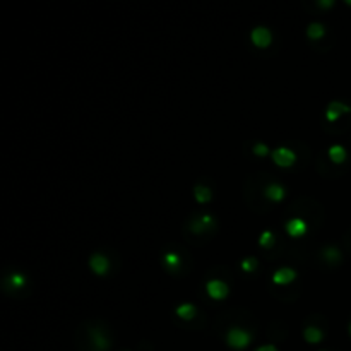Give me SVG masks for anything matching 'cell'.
<instances>
[{
    "label": "cell",
    "instance_id": "cell-1",
    "mask_svg": "<svg viewBox=\"0 0 351 351\" xmlns=\"http://www.w3.org/2000/svg\"><path fill=\"white\" fill-rule=\"evenodd\" d=\"M250 339H252V337H250L249 332L240 329V327H233V329H229L228 334H226L228 344L231 346V348H235V349H244L245 346H249Z\"/></svg>",
    "mask_w": 351,
    "mask_h": 351
},
{
    "label": "cell",
    "instance_id": "cell-2",
    "mask_svg": "<svg viewBox=\"0 0 351 351\" xmlns=\"http://www.w3.org/2000/svg\"><path fill=\"white\" fill-rule=\"evenodd\" d=\"M272 160L278 166H291L295 163L296 156L295 152L288 147H278V149L272 151Z\"/></svg>",
    "mask_w": 351,
    "mask_h": 351
},
{
    "label": "cell",
    "instance_id": "cell-3",
    "mask_svg": "<svg viewBox=\"0 0 351 351\" xmlns=\"http://www.w3.org/2000/svg\"><path fill=\"white\" fill-rule=\"evenodd\" d=\"M250 38L254 42L255 47H260V48H265L269 43H271V31L264 26H257V28L252 29L250 33Z\"/></svg>",
    "mask_w": 351,
    "mask_h": 351
},
{
    "label": "cell",
    "instance_id": "cell-4",
    "mask_svg": "<svg viewBox=\"0 0 351 351\" xmlns=\"http://www.w3.org/2000/svg\"><path fill=\"white\" fill-rule=\"evenodd\" d=\"M206 290H208L211 298H214V300H221L228 295L226 283H223L219 280H211L208 285H206Z\"/></svg>",
    "mask_w": 351,
    "mask_h": 351
},
{
    "label": "cell",
    "instance_id": "cell-5",
    "mask_svg": "<svg viewBox=\"0 0 351 351\" xmlns=\"http://www.w3.org/2000/svg\"><path fill=\"white\" fill-rule=\"evenodd\" d=\"M209 228H214V219L209 214H202L201 218H196L192 221V231L193 233H204Z\"/></svg>",
    "mask_w": 351,
    "mask_h": 351
},
{
    "label": "cell",
    "instance_id": "cell-6",
    "mask_svg": "<svg viewBox=\"0 0 351 351\" xmlns=\"http://www.w3.org/2000/svg\"><path fill=\"white\" fill-rule=\"evenodd\" d=\"M346 111H351V108L346 106L344 103L332 101V103H329V106H327L326 116H327V120H329V122H334V120L339 119V115L346 113Z\"/></svg>",
    "mask_w": 351,
    "mask_h": 351
},
{
    "label": "cell",
    "instance_id": "cell-7",
    "mask_svg": "<svg viewBox=\"0 0 351 351\" xmlns=\"http://www.w3.org/2000/svg\"><path fill=\"white\" fill-rule=\"evenodd\" d=\"M89 265H91V269L96 274H100V276H103V274H106L108 267H110V264H108V259L105 257V255L101 254H93L91 255V260H89Z\"/></svg>",
    "mask_w": 351,
    "mask_h": 351
},
{
    "label": "cell",
    "instance_id": "cell-8",
    "mask_svg": "<svg viewBox=\"0 0 351 351\" xmlns=\"http://www.w3.org/2000/svg\"><path fill=\"white\" fill-rule=\"evenodd\" d=\"M286 231L290 233L291 237H301L307 231V223L300 218H293L286 223Z\"/></svg>",
    "mask_w": 351,
    "mask_h": 351
},
{
    "label": "cell",
    "instance_id": "cell-9",
    "mask_svg": "<svg viewBox=\"0 0 351 351\" xmlns=\"http://www.w3.org/2000/svg\"><path fill=\"white\" fill-rule=\"evenodd\" d=\"M296 276V272L290 267H281L278 269L276 272L272 274V281L278 283V285H288L290 281H293Z\"/></svg>",
    "mask_w": 351,
    "mask_h": 351
},
{
    "label": "cell",
    "instance_id": "cell-10",
    "mask_svg": "<svg viewBox=\"0 0 351 351\" xmlns=\"http://www.w3.org/2000/svg\"><path fill=\"white\" fill-rule=\"evenodd\" d=\"M265 197L271 201H281L283 197H285V188H283L280 183H269L267 187H265Z\"/></svg>",
    "mask_w": 351,
    "mask_h": 351
},
{
    "label": "cell",
    "instance_id": "cell-11",
    "mask_svg": "<svg viewBox=\"0 0 351 351\" xmlns=\"http://www.w3.org/2000/svg\"><path fill=\"white\" fill-rule=\"evenodd\" d=\"M303 337L308 341V343L316 344L319 343V341L322 339V331L319 329V327H314V326H308L307 329L303 331Z\"/></svg>",
    "mask_w": 351,
    "mask_h": 351
},
{
    "label": "cell",
    "instance_id": "cell-12",
    "mask_svg": "<svg viewBox=\"0 0 351 351\" xmlns=\"http://www.w3.org/2000/svg\"><path fill=\"white\" fill-rule=\"evenodd\" d=\"M329 156L334 163H343L346 160V149L343 146H339V144H334V146L329 147Z\"/></svg>",
    "mask_w": 351,
    "mask_h": 351
},
{
    "label": "cell",
    "instance_id": "cell-13",
    "mask_svg": "<svg viewBox=\"0 0 351 351\" xmlns=\"http://www.w3.org/2000/svg\"><path fill=\"white\" fill-rule=\"evenodd\" d=\"M91 339H93V344L96 346V349H100V351H105L108 346H110L108 339L101 334L100 331H93L91 332Z\"/></svg>",
    "mask_w": 351,
    "mask_h": 351
},
{
    "label": "cell",
    "instance_id": "cell-14",
    "mask_svg": "<svg viewBox=\"0 0 351 351\" xmlns=\"http://www.w3.org/2000/svg\"><path fill=\"white\" fill-rule=\"evenodd\" d=\"M165 265L170 269V271H177V269L180 267V257L178 254H175V252H168V254H165Z\"/></svg>",
    "mask_w": 351,
    "mask_h": 351
},
{
    "label": "cell",
    "instance_id": "cell-15",
    "mask_svg": "<svg viewBox=\"0 0 351 351\" xmlns=\"http://www.w3.org/2000/svg\"><path fill=\"white\" fill-rule=\"evenodd\" d=\"M177 316L185 319V321H188V319H192L193 316H196V307L190 305V303L180 305V307H177Z\"/></svg>",
    "mask_w": 351,
    "mask_h": 351
},
{
    "label": "cell",
    "instance_id": "cell-16",
    "mask_svg": "<svg viewBox=\"0 0 351 351\" xmlns=\"http://www.w3.org/2000/svg\"><path fill=\"white\" fill-rule=\"evenodd\" d=\"M193 196L199 202H208L211 199V188L204 185H197L193 188Z\"/></svg>",
    "mask_w": 351,
    "mask_h": 351
},
{
    "label": "cell",
    "instance_id": "cell-17",
    "mask_svg": "<svg viewBox=\"0 0 351 351\" xmlns=\"http://www.w3.org/2000/svg\"><path fill=\"white\" fill-rule=\"evenodd\" d=\"M307 34H308V38H312V40L322 38V36H324V26L321 24V22H312V24L308 26V29H307Z\"/></svg>",
    "mask_w": 351,
    "mask_h": 351
},
{
    "label": "cell",
    "instance_id": "cell-18",
    "mask_svg": "<svg viewBox=\"0 0 351 351\" xmlns=\"http://www.w3.org/2000/svg\"><path fill=\"white\" fill-rule=\"evenodd\" d=\"M322 255L327 260H331V262H336V260H339V250H337L336 247H326V249H324V252H322Z\"/></svg>",
    "mask_w": 351,
    "mask_h": 351
},
{
    "label": "cell",
    "instance_id": "cell-19",
    "mask_svg": "<svg viewBox=\"0 0 351 351\" xmlns=\"http://www.w3.org/2000/svg\"><path fill=\"white\" fill-rule=\"evenodd\" d=\"M259 244L267 249V247H271V245L274 244V235H272L271 231H269V229H265V231H264L262 235H260V238H259Z\"/></svg>",
    "mask_w": 351,
    "mask_h": 351
},
{
    "label": "cell",
    "instance_id": "cell-20",
    "mask_svg": "<svg viewBox=\"0 0 351 351\" xmlns=\"http://www.w3.org/2000/svg\"><path fill=\"white\" fill-rule=\"evenodd\" d=\"M9 283H11V286H14V288H22L26 283V278L22 276L21 272H14L11 278H9Z\"/></svg>",
    "mask_w": 351,
    "mask_h": 351
},
{
    "label": "cell",
    "instance_id": "cell-21",
    "mask_svg": "<svg viewBox=\"0 0 351 351\" xmlns=\"http://www.w3.org/2000/svg\"><path fill=\"white\" fill-rule=\"evenodd\" d=\"M242 267H244V271H247V272L255 271V269H257V259H255V257L244 259V262H242Z\"/></svg>",
    "mask_w": 351,
    "mask_h": 351
},
{
    "label": "cell",
    "instance_id": "cell-22",
    "mask_svg": "<svg viewBox=\"0 0 351 351\" xmlns=\"http://www.w3.org/2000/svg\"><path fill=\"white\" fill-rule=\"evenodd\" d=\"M254 152H255V154H257V156H265V154H267V152H269V147L265 146V144L257 142V144H255V146H254Z\"/></svg>",
    "mask_w": 351,
    "mask_h": 351
},
{
    "label": "cell",
    "instance_id": "cell-23",
    "mask_svg": "<svg viewBox=\"0 0 351 351\" xmlns=\"http://www.w3.org/2000/svg\"><path fill=\"white\" fill-rule=\"evenodd\" d=\"M255 351H278V349L274 348L272 344H265V346H260V348H257Z\"/></svg>",
    "mask_w": 351,
    "mask_h": 351
},
{
    "label": "cell",
    "instance_id": "cell-24",
    "mask_svg": "<svg viewBox=\"0 0 351 351\" xmlns=\"http://www.w3.org/2000/svg\"><path fill=\"white\" fill-rule=\"evenodd\" d=\"M332 4H334L332 0H321V2H319V6H321V7H331Z\"/></svg>",
    "mask_w": 351,
    "mask_h": 351
},
{
    "label": "cell",
    "instance_id": "cell-25",
    "mask_svg": "<svg viewBox=\"0 0 351 351\" xmlns=\"http://www.w3.org/2000/svg\"><path fill=\"white\" fill-rule=\"evenodd\" d=\"M348 4H349V6H351V0H348Z\"/></svg>",
    "mask_w": 351,
    "mask_h": 351
},
{
    "label": "cell",
    "instance_id": "cell-26",
    "mask_svg": "<svg viewBox=\"0 0 351 351\" xmlns=\"http://www.w3.org/2000/svg\"><path fill=\"white\" fill-rule=\"evenodd\" d=\"M349 332H351V324H349Z\"/></svg>",
    "mask_w": 351,
    "mask_h": 351
}]
</instances>
